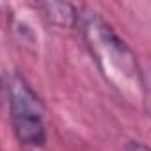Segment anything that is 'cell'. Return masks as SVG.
<instances>
[{
    "label": "cell",
    "mask_w": 151,
    "mask_h": 151,
    "mask_svg": "<svg viewBox=\"0 0 151 151\" xmlns=\"http://www.w3.org/2000/svg\"><path fill=\"white\" fill-rule=\"evenodd\" d=\"M46 16L57 25H73L75 22V9L69 4H46Z\"/></svg>",
    "instance_id": "7a4b0ae2"
},
{
    "label": "cell",
    "mask_w": 151,
    "mask_h": 151,
    "mask_svg": "<svg viewBox=\"0 0 151 151\" xmlns=\"http://www.w3.org/2000/svg\"><path fill=\"white\" fill-rule=\"evenodd\" d=\"M9 103L13 128L20 142L25 146H43L46 140L43 107L36 93L20 77H13L9 82Z\"/></svg>",
    "instance_id": "6da1fadb"
}]
</instances>
